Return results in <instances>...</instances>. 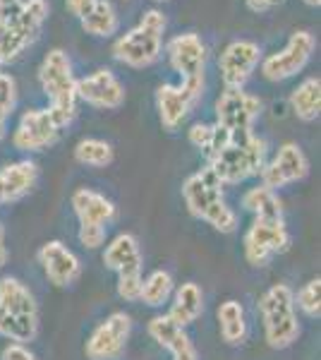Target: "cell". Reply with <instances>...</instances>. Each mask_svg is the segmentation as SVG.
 <instances>
[{"label":"cell","mask_w":321,"mask_h":360,"mask_svg":"<svg viewBox=\"0 0 321 360\" xmlns=\"http://www.w3.org/2000/svg\"><path fill=\"white\" fill-rule=\"evenodd\" d=\"M295 305L300 307L307 317L319 319V315H321V278H312V281H307L305 286L297 291Z\"/></svg>","instance_id":"cell-30"},{"label":"cell","mask_w":321,"mask_h":360,"mask_svg":"<svg viewBox=\"0 0 321 360\" xmlns=\"http://www.w3.org/2000/svg\"><path fill=\"white\" fill-rule=\"evenodd\" d=\"M142 281H144L142 274L118 276V295L122 300H127V303H137L139 293H142Z\"/></svg>","instance_id":"cell-31"},{"label":"cell","mask_w":321,"mask_h":360,"mask_svg":"<svg viewBox=\"0 0 321 360\" xmlns=\"http://www.w3.org/2000/svg\"><path fill=\"white\" fill-rule=\"evenodd\" d=\"M259 315L264 324V339L271 348L283 351L297 341L300 322L295 315V293L288 283H276L261 295Z\"/></svg>","instance_id":"cell-4"},{"label":"cell","mask_w":321,"mask_h":360,"mask_svg":"<svg viewBox=\"0 0 321 360\" xmlns=\"http://www.w3.org/2000/svg\"><path fill=\"white\" fill-rule=\"evenodd\" d=\"M149 336L161 348H166L173 356V360H199L197 358V348L192 339L185 334L183 327L173 322L168 315H156L149 322Z\"/></svg>","instance_id":"cell-18"},{"label":"cell","mask_w":321,"mask_h":360,"mask_svg":"<svg viewBox=\"0 0 321 360\" xmlns=\"http://www.w3.org/2000/svg\"><path fill=\"white\" fill-rule=\"evenodd\" d=\"M8 118H10L8 113H5V111H0V139L5 137V125H8Z\"/></svg>","instance_id":"cell-40"},{"label":"cell","mask_w":321,"mask_h":360,"mask_svg":"<svg viewBox=\"0 0 321 360\" xmlns=\"http://www.w3.org/2000/svg\"><path fill=\"white\" fill-rule=\"evenodd\" d=\"M188 137H190L192 147H197L199 152L207 154L209 147H211V142H214V125H204V123L192 125Z\"/></svg>","instance_id":"cell-33"},{"label":"cell","mask_w":321,"mask_h":360,"mask_svg":"<svg viewBox=\"0 0 321 360\" xmlns=\"http://www.w3.org/2000/svg\"><path fill=\"white\" fill-rule=\"evenodd\" d=\"M72 209L79 219V226H89V229H106L115 219V205L106 200L101 193H94L89 188H79L72 193Z\"/></svg>","instance_id":"cell-19"},{"label":"cell","mask_w":321,"mask_h":360,"mask_svg":"<svg viewBox=\"0 0 321 360\" xmlns=\"http://www.w3.org/2000/svg\"><path fill=\"white\" fill-rule=\"evenodd\" d=\"M39 180V166L34 161H15L0 168V205H10L34 190Z\"/></svg>","instance_id":"cell-20"},{"label":"cell","mask_w":321,"mask_h":360,"mask_svg":"<svg viewBox=\"0 0 321 360\" xmlns=\"http://www.w3.org/2000/svg\"><path fill=\"white\" fill-rule=\"evenodd\" d=\"M168 60L171 68L183 79H199L204 77V63H207V46L195 32L180 34L168 41Z\"/></svg>","instance_id":"cell-16"},{"label":"cell","mask_w":321,"mask_h":360,"mask_svg":"<svg viewBox=\"0 0 321 360\" xmlns=\"http://www.w3.org/2000/svg\"><path fill=\"white\" fill-rule=\"evenodd\" d=\"M209 168L221 185H237L242 180L259 176L266 166V142L249 132H230V139L207 156Z\"/></svg>","instance_id":"cell-1"},{"label":"cell","mask_w":321,"mask_h":360,"mask_svg":"<svg viewBox=\"0 0 321 360\" xmlns=\"http://www.w3.org/2000/svg\"><path fill=\"white\" fill-rule=\"evenodd\" d=\"M0 360H39L32 351L27 348V344H8L3 348V356Z\"/></svg>","instance_id":"cell-35"},{"label":"cell","mask_w":321,"mask_h":360,"mask_svg":"<svg viewBox=\"0 0 321 360\" xmlns=\"http://www.w3.org/2000/svg\"><path fill=\"white\" fill-rule=\"evenodd\" d=\"M113 147L106 142V139H96V137H86L77 142L74 147V159L79 161L81 166H91V168H103L113 164Z\"/></svg>","instance_id":"cell-28"},{"label":"cell","mask_w":321,"mask_h":360,"mask_svg":"<svg viewBox=\"0 0 321 360\" xmlns=\"http://www.w3.org/2000/svg\"><path fill=\"white\" fill-rule=\"evenodd\" d=\"M159 3H163V0H159Z\"/></svg>","instance_id":"cell-42"},{"label":"cell","mask_w":321,"mask_h":360,"mask_svg":"<svg viewBox=\"0 0 321 360\" xmlns=\"http://www.w3.org/2000/svg\"><path fill=\"white\" fill-rule=\"evenodd\" d=\"M60 135V125L51 115L48 108H32L20 118L13 144L20 152H41V149L51 147Z\"/></svg>","instance_id":"cell-13"},{"label":"cell","mask_w":321,"mask_h":360,"mask_svg":"<svg viewBox=\"0 0 321 360\" xmlns=\"http://www.w3.org/2000/svg\"><path fill=\"white\" fill-rule=\"evenodd\" d=\"M5 262H8V245H5V231L0 226V266H5Z\"/></svg>","instance_id":"cell-39"},{"label":"cell","mask_w":321,"mask_h":360,"mask_svg":"<svg viewBox=\"0 0 321 360\" xmlns=\"http://www.w3.org/2000/svg\"><path fill=\"white\" fill-rule=\"evenodd\" d=\"M261 113L259 96L244 89H225L216 101V125L228 132H249Z\"/></svg>","instance_id":"cell-10"},{"label":"cell","mask_w":321,"mask_h":360,"mask_svg":"<svg viewBox=\"0 0 321 360\" xmlns=\"http://www.w3.org/2000/svg\"><path fill=\"white\" fill-rule=\"evenodd\" d=\"M39 82L51 101L48 111L63 130L72 123L74 113H77V79L72 75V63L65 51L53 49L46 53L39 68Z\"/></svg>","instance_id":"cell-3"},{"label":"cell","mask_w":321,"mask_h":360,"mask_svg":"<svg viewBox=\"0 0 321 360\" xmlns=\"http://www.w3.org/2000/svg\"><path fill=\"white\" fill-rule=\"evenodd\" d=\"M309 173V161L305 152L295 142H285L278 154L261 168V185L276 193L278 188H285L297 180H305Z\"/></svg>","instance_id":"cell-12"},{"label":"cell","mask_w":321,"mask_h":360,"mask_svg":"<svg viewBox=\"0 0 321 360\" xmlns=\"http://www.w3.org/2000/svg\"><path fill=\"white\" fill-rule=\"evenodd\" d=\"M218 332L228 346H240L247 339V315L237 300H225L218 305Z\"/></svg>","instance_id":"cell-23"},{"label":"cell","mask_w":321,"mask_h":360,"mask_svg":"<svg viewBox=\"0 0 321 360\" xmlns=\"http://www.w3.org/2000/svg\"><path fill=\"white\" fill-rule=\"evenodd\" d=\"M79 22L81 29L91 37H110V34L118 32V15H115V8L108 0H96L91 13Z\"/></svg>","instance_id":"cell-26"},{"label":"cell","mask_w":321,"mask_h":360,"mask_svg":"<svg viewBox=\"0 0 321 360\" xmlns=\"http://www.w3.org/2000/svg\"><path fill=\"white\" fill-rule=\"evenodd\" d=\"M244 5H247L252 13H266L273 5H278V0H244Z\"/></svg>","instance_id":"cell-37"},{"label":"cell","mask_w":321,"mask_h":360,"mask_svg":"<svg viewBox=\"0 0 321 360\" xmlns=\"http://www.w3.org/2000/svg\"><path fill=\"white\" fill-rule=\"evenodd\" d=\"M132 332V319L125 312H113L96 324V329L89 334L84 346V353L89 360H120L127 348V339Z\"/></svg>","instance_id":"cell-8"},{"label":"cell","mask_w":321,"mask_h":360,"mask_svg":"<svg viewBox=\"0 0 321 360\" xmlns=\"http://www.w3.org/2000/svg\"><path fill=\"white\" fill-rule=\"evenodd\" d=\"M0 307L8 315H13L17 322H22L25 327L39 332V305L34 293L29 291L25 283L15 276H3L0 278Z\"/></svg>","instance_id":"cell-17"},{"label":"cell","mask_w":321,"mask_h":360,"mask_svg":"<svg viewBox=\"0 0 321 360\" xmlns=\"http://www.w3.org/2000/svg\"><path fill=\"white\" fill-rule=\"evenodd\" d=\"M20 3H25V0H0V17H8Z\"/></svg>","instance_id":"cell-38"},{"label":"cell","mask_w":321,"mask_h":360,"mask_svg":"<svg viewBox=\"0 0 321 360\" xmlns=\"http://www.w3.org/2000/svg\"><path fill=\"white\" fill-rule=\"evenodd\" d=\"M183 197L192 217L214 226L218 233H235L237 231V214L228 207V202L223 200V185L209 166L192 173L185 180Z\"/></svg>","instance_id":"cell-2"},{"label":"cell","mask_w":321,"mask_h":360,"mask_svg":"<svg viewBox=\"0 0 321 360\" xmlns=\"http://www.w3.org/2000/svg\"><path fill=\"white\" fill-rule=\"evenodd\" d=\"M242 207L249 214H254V219H271V221H281L283 219V205L278 200V195L273 190L256 185L249 188L242 197Z\"/></svg>","instance_id":"cell-25"},{"label":"cell","mask_w":321,"mask_h":360,"mask_svg":"<svg viewBox=\"0 0 321 360\" xmlns=\"http://www.w3.org/2000/svg\"><path fill=\"white\" fill-rule=\"evenodd\" d=\"M166 17L159 10H147L139 25L113 44V56L127 68H149L161 58Z\"/></svg>","instance_id":"cell-5"},{"label":"cell","mask_w":321,"mask_h":360,"mask_svg":"<svg viewBox=\"0 0 321 360\" xmlns=\"http://www.w3.org/2000/svg\"><path fill=\"white\" fill-rule=\"evenodd\" d=\"M305 3H307V5H312V8H319L321 0H305Z\"/></svg>","instance_id":"cell-41"},{"label":"cell","mask_w":321,"mask_h":360,"mask_svg":"<svg viewBox=\"0 0 321 360\" xmlns=\"http://www.w3.org/2000/svg\"><path fill=\"white\" fill-rule=\"evenodd\" d=\"M173 295V276L163 269H156L142 281V293L139 300L149 307H161L163 303H168V298Z\"/></svg>","instance_id":"cell-27"},{"label":"cell","mask_w":321,"mask_h":360,"mask_svg":"<svg viewBox=\"0 0 321 360\" xmlns=\"http://www.w3.org/2000/svg\"><path fill=\"white\" fill-rule=\"evenodd\" d=\"M312 51H314L312 34L295 32L293 37L288 39L283 51L264 58V63H261V75H264L268 82H283V79H288V77H295L297 72L305 70L309 58H312Z\"/></svg>","instance_id":"cell-9"},{"label":"cell","mask_w":321,"mask_h":360,"mask_svg":"<svg viewBox=\"0 0 321 360\" xmlns=\"http://www.w3.org/2000/svg\"><path fill=\"white\" fill-rule=\"evenodd\" d=\"M77 98L96 108H103V111H115L125 103V89H122L120 79L103 68L89 77L77 79Z\"/></svg>","instance_id":"cell-15"},{"label":"cell","mask_w":321,"mask_h":360,"mask_svg":"<svg viewBox=\"0 0 321 360\" xmlns=\"http://www.w3.org/2000/svg\"><path fill=\"white\" fill-rule=\"evenodd\" d=\"M142 250H139L137 238L132 233H120L108 243L103 252V264L118 276L125 274H142Z\"/></svg>","instance_id":"cell-21"},{"label":"cell","mask_w":321,"mask_h":360,"mask_svg":"<svg viewBox=\"0 0 321 360\" xmlns=\"http://www.w3.org/2000/svg\"><path fill=\"white\" fill-rule=\"evenodd\" d=\"M15 103H17V84H15V79L10 77V75H3L0 72V111H5V113H13V108H15Z\"/></svg>","instance_id":"cell-32"},{"label":"cell","mask_w":321,"mask_h":360,"mask_svg":"<svg viewBox=\"0 0 321 360\" xmlns=\"http://www.w3.org/2000/svg\"><path fill=\"white\" fill-rule=\"evenodd\" d=\"M259 58H261L259 44L247 41V39L228 44L218 60L221 79H223L225 89H242L247 84V79L252 77L254 68L259 65Z\"/></svg>","instance_id":"cell-11"},{"label":"cell","mask_w":321,"mask_h":360,"mask_svg":"<svg viewBox=\"0 0 321 360\" xmlns=\"http://www.w3.org/2000/svg\"><path fill=\"white\" fill-rule=\"evenodd\" d=\"M204 312V293L202 288L197 286L195 281H188L175 291L171 310H168V317L173 319L178 327H190L192 322L202 317Z\"/></svg>","instance_id":"cell-22"},{"label":"cell","mask_w":321,"mask_h":360,"mask_svg":"<svg viewBox=\"0 0 321 360\" xmlns=\"http://www.w3.org/2000/svg\"><path fill=\"white\" fill-rule=\"evenodd\" d=\"M290 106H293V113L305 123H312V120L319 118L321 111V82L319 77H307L297 89H293L290 94Z\"/></svg>","instance_id":"cell-24"},{"label":"cell","mask_w":321,"mask_h":360,"mask_svg":"<svg viewBox=\"0 0 321 360\" xmlns=\"http://www.w3.org/2000/svg\"><path fill=\"white\" fill-rule=\"evenodd\" d=\"M37 257H39V264H41V269H44L46 278L58 288L72 286L81 276L79 257L60 240H48L46 245H41Z\"/></svg>","instance_id":"cell-14"},{"label":"cell","mask_w":321,"mask_h":360,"mask_svg":"<svg viewBox=\"0 0 321 360\" xmlns=\"http://www.w3.org/2000/svg\"><path fill=\"white\" fill-rule=\"evenodd\" d=\"M27 46H29V39L25 34H22L20 29H15V25L8 17H0V65L15 60Z\"/></svg>","instance_id":"cell-29"},{"label":"cell","mask_w":321,"mask_h":360,"mask_svg":"<svg viewBox=\"0 0 321 360\" xmlns=\"http://www.w3.org/2000/svg\"><path fill=\"white\" fill-rule=\"evenodd\" d=\"M290 238L285 221H271V219H254L244 233V257L252 266H266L271 257L290 250Z\"/></svg>","instance_id":"cell-6"},{"label":"cell","mask_w":321,"mask_h":360,"mask_svg":"<svg viewBox=\"0 0 321 360\" xmlns=\"http://www.w3.org/2000/svg\"><path fill=\"white\" fill-rule=\"evenodd\" d=\"M204 77L199 79H183L180 84H161L156 89V106H159V118L166 130H175L183 125L192 106L202 98Z\"/></svg>","instance_id":"cell-7"},{"label":"cell","mask_w":321,"mask_h":360,"mask_svg":"<svg viewBox=\"0 0 321 360\" xmlns=\"http://www.w3.org/2000/svg\"><path fill=\"white\" fill-rule=\"evenodd\" d=\"M67 10L72 13L74 17H79V20H84L86 15L91 13V8L96 5V0H65Z\"/></svg>","instance_id":"cell-36"},{"label":"cell","mask_w":321,"mask_h":360,"mask_svg":"<svg viewBox=\"0 0 321 360\" xmlns=\"http://www.w3.org/2000/svg\"><path fill=\"white\" fill-rule=\"evenodd\" d=\"M106 240V229H89V226H79V243L89 250H96Z\"/></svg>","instance_id":"cell-34"}]
</instances>
